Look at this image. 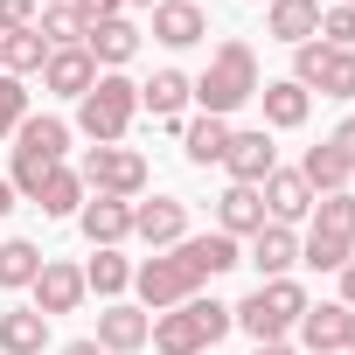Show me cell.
<instances>
[{
	"label": "cell",
	"mask_w": 355,
	"mask_h": 355,
	"mask_svg": "<svg viewBox=\"0 0 355 355\" xmlns=\"http://www.w3.org/2000/svg\"><path fill=\"white\" fill-rule=\"evenodd\" d=\"M258 49L244 42V35H230V42H216L209 49V70L196 77V105L209 112V119H230L237 105H251L258 98Z\"/></svg>",
	"instance_id": "cell-1"
},
{
	"label": "cell",
	"mask_w": 355,
	"mask_h": 355,
	"mask_svg": "<svg viewBox=\"0 0 355 355\" xmlns=\"http://www.w3.org/2000/svg\"><path fill=\"white\" fill-rule=\"evenodd\" d=\"M132 119H139V84L125 70H98V84L77 98V132L91 146H125Z\"/></svg>",
	"instance_id": "cell-2"
},
{
	"label": "cell",
	"mask_w": 355,
	"mask_h": 355,
	"mask_svg": "<svg viewBox=\"0 0 355 355\" xmlns=\"http://www.w3.org/2000/svg\"><path fill=\"white\" fill-rule=\"evenodd\" d=\"M230 327H237V320H230V306L196 293V300H182V306H174V313H160L146 341H153L160 355H216V341H223Z\"/></svg>",
	"instance_id": "cell-3"
},
{
	"label": "cell",
	"mask_w": 355,
	"mask_h": 355,
	"mask_svg": "<svg viewBox=\"0 0 355 355\" xmlns=\"http://www.w3.org/2000/svg\"><path fill=\"white\" fill-rule=\"evenodd\" d=\"M306 306H313V300H306L300 279H258V293H244V300L230 306V320H237L251 341H286Z\"/></svg>",
	"instance_id": "cell-4"
},
{
	"label": "cell",
	"mask_w": 355,
	"mask_h": 355,
	"mask_svg": "<svg viewBox=\"0 0 355 355\" xmlns=\"http://www.w3.org/2000/svg\"><path fill=\"white\" fill-rule=\"evenodd\" d=\"M132 293H139L146 313H174L182 300L202 293V279H196V265H189L182 251H153L146 265H132Z\"/></svg>",
	"instance_id": "cell-5"
},
{
	"label": "cell",
	"mask_w": 355,
	"mask_h": 355,
	"mask_svg": "<svg viewBox=\"0 0 355 355\" xmlns=\"http://www.w3.org/2000/svg\"><path fill=\"white\" fill-rule=\"evenodd\" d=\"M77 182H84L91 196L139 202V196H146V153H139V146H91L84 167H77Z\"/></svg>",
	"instance_id": "cell-6"
},
{
	"label": "cell",
	"mask_w": 355,
	"mask_h": 355,
	"mask_svg": "<svg viewBox=\"0 0 355 355\" xmlns=\"http://www.w3.org/2000/svg\"><path fill=\"white\" fill-rule=\"evenodd\" d=\"M293 84L320 98H355V49H327L320 35L293 49Z\"/></svg>",
	"instance_id": "cell-7"
},
{
	"label": "cell",
	"mask_w": 355,
	"mask_h": 355,
	"mask_svg": "<svg viewBox=\"0 0 355 355\" xmlns=\"http://www.w3.org/2000/svg\"><path fill=\"white\" fill-rule=\"evenodd\" d=\"M35 300V313L42 320H56V313H77L84 306V265H63V258H42V272H35V286H28Z\"/></svg>",
	"instance_id": "cell-8"
},
{
	"label": "cell",
	"mask_w": 355,
	"mask_h": 355,
	"mask_svg": "<svg viewBox=\"0 0 355 355\" xmlns=\"http://www.w3.org/2000/svg\"><path fill=\"white\" fill-rule=\"evenodd\" d=\"M132 237L153 244V251H174L189 237V202L182 196H153V202H132Z\"/></svg>",
	"instance_id": "cell-9"
},
{
	"label": "cell",
	"mask_w": 355,
	"mask_h": 355,
	"mask_svg": "<svg viewBox=\"0 0 355 355\" xmlns=\"http://www.w3.org/2000/svg\"><path fill=\"white\" fill-rule=\"evenodd\" d=\"M258 196H265V223H286V230H293V223L313 216V189H306V174H300V167H272Z\"/></svg>",
	"instance_id": "cell-10"
},
{
	"label": "cell",
	"mask_w": 355,
	"mask_h": 355,
	"mask_svg": "<svg viewBox=\"0 0 355 355\" xmlns=\"http://www.w3.org/2000/svg\"><path fill=\"white\" fill-rule=\"evenodd\" d=\"M77 230L91 237V251H119V244L132 237V202H119V196H84Z\"/></svg>",
	"instance_id": "cell-11"
},
{
	"label": "cell",
	"mask_w": 355,
	"mask_h": 355,
	"mask_svg": "<svg viewBox=\"0 0 355 355\" xmlns=\"http://www.w3.org/2000/svg\"><path fill=\"white\" fill-rule=\"evenodd\" d=\"M223 167H230V182H244V189H265V174L279 167V146H272V132H265V125H251V132H230V153H223Z\"/></svg>",
	"instance_id": "cell-12"
},
{
	"label": "cell",
	"mask_w": 355,
	"mask_h": 355,
	"mask_svg": "<svg viewBox=\"0 0 355 355\" xmlns=\"http://www.w3.org/2000/svg\"><path fill=\"white\" fill-rule=\"evenodd\" d=\"M153 42H167V49H196V42H209L202 0H153Z\"/></svg>",
	"instance_id": "cell-13"
},
{
	"label": "cell",
	"mask_w": 355,
	"mask_h": 355,
	"mask_svg": "<svg viewBox=\"0 0 355 355\" xmlns=\"http://www.w3.org/2000/svg\"><path fill=\"white\" fill-rule=\"evenodd\" d=\"M146 334H153V320H146V306H125V300H112L105 313H98V348L105 355H139L146 348Z\"/></svg>",
	"instance_id": "cell-14"
},
{
	"label": "cell",
	"mask_w": 355,
	"mask_h": 355,
	"mask_svg": "<svg viewBox=\"0 0 355 355\" xmlns=\"http://www.w3.org/2000/svg\"><path fill=\"white\" fill-rule=\"evenodd\" d=\"M348 320H355V313H348L341 300H320V306H306V313H300V327H293V334L306 341V355H341V348H348Z\"/></svg>",
	"instance_id": "cell-15"
},
{
	"label": "cell",
	"mask_w": 355,
	"mask_h": 355,
	"mask_svg": "<svg viewBox=\"0 0 355 355\" xmlns=\"http://www.w3.org/2000/svg\"><path fill=\"white\" fill-rule=\"evenodd\" d=\"M84 56L98 63V70H125L132 56H139V28L119 15V21H98V28H84Z\"/></svg>",
	"instance_id": "cell-16"
},
{
	"label": "cell",
	"mask_w": 355,
	"mask_h": 355,
	"mask_svg": "<svg viewBox=\"0 0 355 355\" xmlns=\"http://www.w3.org/2000/svg\"><path fill=\"white\" fill-rule=\"evenodd\" d=\"M98 84V63L84 56V42L77 49H49V63H42V91L49 98H84Z\"/></svg>",
	"instance_id": "cell-17"
},
{
	"label": "cell",
	"mask_w": 355,
	"mask_h": 355,
	"mask_svg": "<svg viewBox=\"0 0 355 355\" xmlns=\"http://www.w3.org/2000/svg\"><path fill=\"white\" fill-rule=\"evenodd\" d=\"M258 105H265V132H293V125H306L313 91H300L293 77H272V84H258Z\"/></svg>",
	"instance_id": "cell-18"
},
{
	"label": "cell",
	"mask_w": 355,
	"mask_h": 355,
	"mask_svg": "<svg viewBox=\"0 0 355 355\" xmlns=\"http://www.w3.org/2000/svg\"><path fill=\"white\" fill-rule=\"evenodd\" d=\"M265 35L272 42H313L320 35V0H265Z\"/></svg>",
	"instance_id": "cell-19"
},
{
	"label": "cell",
	"mask_w": 355,
	"mask_h": 355,
	"mask_svg": "<svg viewBox=\"0 0 355 355\" xmlns=\"http://www.w3.org/2000/svg\"><path fill=\"white\" fill-rule=\"evenodd\" d=\"M174 251H182L189 265H196V279L209 286V279H223L230 265H244V251H237V237H223V230H202V237H182V244H174Z\"/></svg>",
	"instance_id": "cell-20"
},
{
	"label": "cell",
	"mask_w": 355,
	"mask_h": 355,
	"mask_svg": "<svg viewBox=\"0 0 355 355\" xmlns=\"http://www.w3.org/2000/svg\"><path fill=\"white\" fill-rule=\"evenodd\" d=\"M216 230H223V237H258V230H265V196L244 189V182H230V189L216 196Z\"/></svg>",
	"instance_id": "cell-21"
},
{
	"label": "cell",
	"mask_w": 355,
	"mask_h": 355,
	"mask_svg": "<svg viewBox=\"0 0 355 355\" xmlns=\"http://www.w3.org/2000/svg\"><path fill=\"white\" fill-rule=\"evenodd\" d=\"M230 132H237V125H230V119H209V112H202V119H182V153H189L196 167H223Z\"/></svg>",
	"instance_id": "cell-22"
},
{
	"label": "cell",
	"mask_w": 355,
	"mask_h": 355,
	"mask_svg": "<svg viewBox=\"0 0 355 355\" xmlns=\"http://www.w3.org/2000/svg\"><path fill=\"white\" fill-rule=\"evenodd\" d=\"M251 265H258V279H293V265H300V237H293L286 223H265V230L251 237Z\"/></svg>",
	"instance_id": "cell-23"
},
{
	"label": "cell",
	"mask_w": 355,
	"mask_h": 355,
	"mask_svg": "<svg viewBox=\"0 0 355 355\" xmlns=\"http://www.w3.org/2000/svg\"><path fill=\"white\" fill-rule=\"evenodd\" d=\"M189 98H196V77H189V70H153V77L139 84V105H146L160 125H167V119H182Z\"/></svg>",
	"instance_id": "cell-24"
},
{
	"label": "cell",
	"mask_w": 355,
	"mask_h": 355,
	"mask_svg": "<svg viewBox=\"0 0 355 355\" xmlns=\"http://www.w3.org/2000/svg\"><path fill=\"white\" fill-rule=\"evenodd\" d=\"M49 348V320L35 306H8L0 313V355H42Z\"/></svg>",
	"instance_id": "cell-25"
},
{
	"label": "cell",
	"mask_w": 355,
	"mask_h": 355,
	"mask_svg": "<svg viewBox=\"0 0 355 355\" xmlns=\"http://www.w3.org/2000/svg\"><path fill=\"white\" fill-rule=\"evenodd\" d=\"M15 146H21V153H42V160L63 167V153H70V125L49 119V112H28V119L15 125Z\"/></svg>",
	"instance_id": "cell-26"
},
{
	"label": "cell",
	"mask_w": 355,
	"mask_h": 355,
	"mask_svg": "<svg viewBox=\"0 0 355 355\" xmlns=\"http://www.w3.org/2000/svg\"><path fill=\"white\" fill-rule=\"evenodd\" d=\"M42 63H49V49H42V35L35 28H15V35H0V77H42Z\"/></svg>",
	"instance_id": "cell-27"
},
{
	"label": "cell",
	"mask_w": 355,
	"mask_h": 355,
	"mask_svg": "<svg viewBox=\"0 0 355 355\" xmlns=\"http://www.w3.org/2000/svg\"><path fill=\"white\" fill-rule=\"evenodd\" d=\"M300 174H306V189H313V196H341V189L355 182V174H348V160H341V153H334L327 139H320V146H306Z\"/></svg>",
	"instance_id": "cell-28"
},
{
	"label": "cell",
	"mask_w": 355,
	"mask_h": 355,
	"mask_svg": "<svg viewBox=\"0 0 355 355\" xmlns=\"http://www.w3.org/2000/svg\"><path fill=\"white\" fill-rule=\"evenodd\" d=\"M84 293H98V300L132 293V258H125V251H98V258L84 265Z\"/></svg>",
	"instance_id": "cell-29"
},
{
	"label": "cell",
	"mask_w": 355,
	"mask_h": 355,
	"mask_svg": "<svg viewBox=\"0 0 355 355\" xmlns=\"http://www.w3.org/2000/svg\"><path fill=\"white\" fill-rule=\"evenodd\" d=\"M313 237L355 244V189H341V196H313Z\"/></svg>",
	"instance_id": "cell-30"
},
{
	"label": "cell",
	"mask_w": 355,
	"mask_h": 355,
	"mask_svg": "<svg viewBox=\"0 0 355 355\" xmlns=\"http://www.w3.org/2000/svg\"><path fill=\"white\" fill-rule=\"evenodd\" d=\"M35 272H42V251H35L28 237H0V286H8V293H28Z\"/></svg>",
	"instance_id": "cell-31"
},
{
	"label": "cell",
	"mask_w": 355,
	"mask_h": 355,
	"mask_svg": "<svg viewBox=\"0 0 355 355\" xmlns=\"http://www.w3.org/2000/svg\"><path fill=\"white\" fill-rule=\"evenodd\" d=\"M84 196H91V189L77 182V167H56L49 182H42V196H35V209L63 223V216H77V209H84Z\"/></svg>",
	"instance_id": "cell-32"
},
{
	"label": "cell",
	"mask_w": 355,
	"mask_h": 355,
	"mask_svg": "<svg viewBox=\"0 0 355 355\" xmlns=\"http://www.w3.org/2000/svg\"><path fill=\"white\" fill-rule=\"evenodd\" d=\"M35 35H42V49H77V42H84V28H77V15H70V8H42Z\"/></svg>",
	"instance_id": "cell-33"
},
{
	"label": "cell",
	"mask_w": 355,
	"mask_h": 355,
	"mask_svg": "<svg viewBox=\"0 0 355 355\" xmlns=\"http://www.w3.org/2000/svg\"><path fill=\"white\" fill-rule=\"evenodd\" d=\"M348 258H355V244H334V237H313V230L300 244V265H313V272H341Z\"/></svg>",
	"instance_id": "cell-34"
},
{
	"label": "cell",
	"mask_w": 355,
	"mask_h": 355,
	"mask_svg": "<svg viewBox=\"0 0 355 355\" xmlns=\"http://www.w3.org/2000/svg\"><path fill=\"white\" fill-rule=\"evenodd\" d=\"M21 119H28V84L21 77H0V139H15Z\"/></svg>",
	"instance_id": "cell-35"
},
{
	"label": "cell",
	"mask_w": 355,
	"mask_h": 355,
	"mask_svg": "<svg viewBox=\"0 0 355 355\" xmlns=\"http://www.w3.org/2000/svg\"><path fill=\"white\" fill-rule=\"evenodd\" d=\"M320 42L327 49H355V8H341V0L320 8Z\"/></svg>",
	"instance_id": "cell-36"
},
{
	"label": "cell",
	"mask_w": 355,
	"mask_h": 355,
	"mask_svg": "<svg viewBox=\"0 0 355 355\" xmlns=\"http://www.w3.org/2000/svg\"><path fill=\"white\" fill-rule=\"evenodd\" d=\"M70 15H77V28H98V21L125 15V0H70Z\"/></svg>",
	"instance_id": "cell-37"
},
{
	"label": "cell",
	"mask_w": 355,
	"mask_h": 355,
	"mask_svg": "<svg viewBox=\"0 0 355 355\" xmlns=\"http://www.w3.org/2000/svg\"><path fill=\"white\" fill-rule=\"evenodd\" d=\"M35 21H42V8H35V0H0V35L35 28Z\"/></svg>",
	"instance_id": "cell-38"
},
{
	"label": "cell",
	"mask_w": 355,
	"mask_h": 355,
	"mask_svg": "<svg viewBox=\"0 0 355 355\" xmlns=\"http://www.w3.org/2000/svg\"><path fill=\"white\" fill-rule=\"evenodd\" d=\"M327 146H334V153L348 160V174H355V112H348V119H341V125L327 132Z\"/></svg>",
	"instance_id": "cell-39"
},
{
	"label": "cell",
	"mask_w": 355,
	"mask_h": 355,
	"mask_svg": "<svg viewBox=\"0 0 355 355\" xmlns=\"http://www.w3.org/2000/svg\"><path fill=\"white\" fill-rule=\"evenodd\" d=\"M341 306H348V313H355V258H348V265H341Z\"/></svg>",
	"instance_id": "cell-40"
},
{
	"label": "cell",
	"mask_w": 355,
	"mask_h": 355,
	"mask_svg": "<svg viewBox=\"0 0 355 355\" xmlns=\"http://www.w3.org/2000/svg\"><path fill=\"white\" fill-rule=\"evenodd\" d=\"M56 355H105V348H98V341H91V334H84V341H63V348H56Z\"/></svg>",
	"instance_id": "cell-41"
},
{
	"label": "cell",
	"mask_w": 355,
	"mask_h": 355,
	"mask_svg": "<svg viewBox=\"0 0 355 355\" xmlns=\"http://www.w3.org/2000/svg\"><path fill=\"white\" fill-rule=\"evenodd\" d=\"M15 202H21V196H15V182H8V174H0V216H8Z\"/></svg>",
	"instance_id": "cell-42"
},
{
	"label": "cell",
	"mask_w": 355,
	"mask_h": 355,
	"mask_svg": "<svg viewBox=\"0 0 355 355\" xmlns=\"http://www.w3.org/2000/svg\"><path fill=\"white\" fill-rule=\"evenodd\" d=\"M251 355H293V348H286V341H258Z\"/></svg>",
	"instance_id": "cell-43"
},
{
	"label": "cell",
	"mask_w": 355,
	"mask_h": 355,
	"mask_svg": "<svg viewBox=\"0 0 355 355\" xmlns=\"http://www.w3.org/2000/svg\"><path fill=\"white\" fill-rule=\"evenodd\" d=\"M341 355H355V320H348V348H341Z\"/></svg>",
	"instance_id": "cell-44"
},
{
	"label": "cell",
	"mask_w": 355,
	"mask_h": 355,
	"mask_svg": "<svg viewBox=\"0 0 355 355\" xmlns=\"http://www.w3.org/2000/svg\"><path fill=\"white\" fill-rule=\"evenodd\" d=\"M35 8H70V0H35Z\"/></svg>",
	"instance_id": "cell-45"
},
{
	"label": "cell",
	"mask_w": 355,
	"mask_h": 355,
	"mask_svg": "<svg viewBox=\"0 0 355 355\" xmlns=\"http://www.w3.org/2000/svg\"><path fill=\"white\" fill-rule=\"evenodd\" d=\"M125 8H153V0H125Z\"/></svg>",
	"instance_id": "cell-46"
},
{
	"label": "cell",
	"mask_w": 355,
	"mask_h": 355,
	"mask_svg": "<svg viewBox=\"0 0 355 355\" xmlns=\"http://www.w3.org/2000/svg\"><path fill=\"white\" fill-rule=\"evenodd\" d=\"M341 8H355V0H341Z\"/></svg>",
	"instance_id": "cell-47"
},
{
	"label": "cell",
	"mask_w": 355,
	"mask_h": 355,
	"mask_svg": "<svg viewBox=\"0 0 355 355\" xmlns=\"http://www.w3.org/2000/svg\"><path fill=\"white\" fill-rule=\"evenodd\" d=\"M251 8H265V0H251Z\"/></svg>",
	"instance_id": "cell-48"
}]
</instances>
